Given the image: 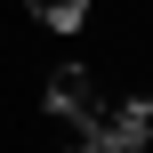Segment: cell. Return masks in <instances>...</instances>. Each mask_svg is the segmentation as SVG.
<instances>
[{"label": "cell", "instance_id": "cell-3", "mask_svg": "<svg viewBox=\"0 0 153 153\" xmlns=\"http://www.w3.org/2000/svg\"><path fill=\"white\" fill-rule=\"evenodd\" d=\"M24 8H32V16H40L48 32H73V24L89 16V0H24Z\"/></svg>", "mask_w": 153, "mask_h": 153}, {"label": "cell", "instance_id": "cell-1", "mask_svg": "<svg viewBox=\"0 0 153 153\" xmlns=\"http://www.w3.org/2000/svg\"><path fill=\"white\" fill-rule=\"evenodd\" d=\"M48 113H56L65 145H89V137H97V97H89V65H56V73H48Z\"/></svg>", "mask_w": 153, "mask_h": 153}, {"label": "cell", "instance_id": "cell-2", "mask_svg": "<svg viewBox=\"0 0 153 153\" xmlns=\"http://www.w3.org/2000/svg\"><path fill=\"white\" fill-rule=\"evenodd\" d=\"M97 153H145L153 145V97H129L121 113H97Z\"/></svg>", "mask_w": 153, "mask_h": 153}, {"label": "cell", "instance_id": "cell-4", "mask_svg": "<svg viewBox=\"0 0 153 153\" xmlns=\"http://www.w3.org/2000/svg\"><path fill=\"white\" fill-rule=\"evenodd\" d=\"M73 153H97V145H73Z\"/></svg>", "mask_w": 153, "mask_h": 153}]
</instances>
